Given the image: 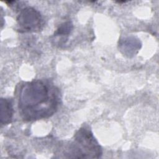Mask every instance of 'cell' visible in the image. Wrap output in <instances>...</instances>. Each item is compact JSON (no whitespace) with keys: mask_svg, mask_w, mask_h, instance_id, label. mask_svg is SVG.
Here are the masks:
<instances>
[{"mask_svg":"<svg viewBox=\"0 0 159 159\" xmlns=\"http://www.w3.org/2000/svg\"><path fill=\"white\" fill-rule=\"evenodd\" d=\"M58 89L47 80H36L22 84L18 94V107L25 120L47 118L57 110Z\"/></svg>","mask_w":159,"mask_h":159,"instance_id":"cell-1","label":"cell"},{"mask_svg":"<svg viewBox=\"0 0 159 159\" xmlns=\"http://www.w3.org/2000/svg\"><path fill=\"white\" fill-rule=\"evenodd\" d=\"M70 158H99L102 149L91 132L81 128L75 135V139L70 145Z\"/></svg>","mask_w":159,"mask_h":159,"instance_id":"cell-2","label":"cell"},{"mask_svg":"<svg viewBox=\"0 0 159 159\" xmlns=\"http://www.w3.org/2000/svg\"><path fill=\"white\" fill-rule=\"evenodd\" d=\"M17 22L20 32H35L40 29L42 19L37 11L31 7H27L20 12L17 17Z\"/></svg>","mask_w":159,"mask_h":159,"instance_id":"cell-3","label":"cell"},{"mask_svg":"<svg viewBox=\"0 0 159 159\" xmlns=\"http://www.w3.org/2000/svg\"><path fill=\"white\" fill-rule=\"evenodd\" d=\"M13 108L11 101L7 99H1V123L7 124L12 119Z\"/></svg>","mask_w":159,"mask_h":159,"instance_id":"cell-4","label":"cell"},{"mask_svg":"<svg viewBox=\"0 0 159 159\" xmlns=\"http://www.w3.org/2000/svg\"><path fill=\"white\" fill-rule=\"evenodd\" d=\"M71 29L72 25L70 23V22L63 23L59 27V28L55 32V35H67L70 32Z\"/></svg>","mask_w":159,"mask_h":159,"instance_id":"cell-5","label":"cell"}]
</instances>
